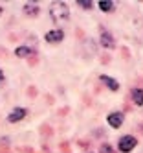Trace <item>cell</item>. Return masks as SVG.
Wrapping results in <instances>:
<instances>
[{"mask_svg": "<svg viewBox=\"0 0 143 153\" xmlns=\"http://www.w3.org/2000/svg\"><path fill=\"white\" fill-rule=\"evenodd\" d=\"M50 17L55 24H64L70 17V7L66 2H51L50 6Z\"/></svg>", "mask_w": 143, "mask_h": 153, "instance_id": "obj_1", "label": "cell"}, {"mask_svg": "<svg viewBox=\"0 0 143 153\" xmlns=\"http://www.w3.org/2000/svg\"><path fill=\"white\" fill-rule=\"evenodd\" d=\"M4 78H6V76H4V72H2V68H0V83H2V81H4Z\"/></svg>", "mask_w": 143, "mask_h": 153, "instance_id": "obj_14", "label": "cell"}, {"mask_svg": "<svg viewBox=\"0 0 143 153\" xmlns=\"http://www.w3.org/2000/svg\"><path fill=\"white\" fill-rule=\"evenodd\" d=\"M99 42H101V46H103V48H106V50L116 48V41H114V37L110 35L106 30H101V35H99Z\"/></svg>", "mask_w": 143, "mask_h": 153, "instance_id": "obj_4", "label": "cell"}, {"mask_svg": "<svg viewBox=\"0 0 143 153\" xmlns=\"http://www.w3.org/2000/svg\"><path fill=\"white\" fill-rule=\"evenodd\" d=\"M77 4H79L81 7H84V9H90V7L94 6L92 0H77Z\"/></svg>", "mask_w": 143, "mask_h": 153, "instance_id": "obj_12", "label": "cell"}, {"mask_svg": "<svg viewBox=\"0 0 143 153\" xmlns=\"http://www.w3.org/2000/svg\"><path fill=\"white\" fill-rule=\"evenodd\" d=\"M132 100L136 105H143V91L141 89H134L132 91Z\"/></svg>", "mask_w": 143, "mask_h": 153, "instance_id": "obj_10", "label": "cell"}, {"mask_svg": "<svg viewBox=\"0 0 143 153\" xmlns=\"http://www.w3.org/2000/svg\"><path fill=\"white\" fill-rule=\"evenodd\" d=\"M24 13L29 15V17H37V15H39V7H37V4H35V2H28V4L24 6Z\"/></svg>", "mask_w": 143, "mask_h": 153, "instance_id": "obj_8", "label": "cell"}, {"mask_svg": "<svg viewBox=\"0 0 143 153\" xmlns=\"http://www.w3.org/2000/svg\"><path fill=\"white\" fill-rule=\"evenodd\" d=\"M99 9H103V11H110V9H114V2H110V0H99Z\"/></svg>", "mask_w": 143, "mask_h": 153, "instance_id": "obj_11", "label": "cell"}, {"mask_svg": "<svg viewBox=\"0 0 143 153\" xmlns=\"http://www.w3.org/2000/svg\"><path fill=\"white\" fill-rule=\"evenodd\" d=\"M0 15H2V7H0Z\"/></svg>", "mask_w": 143, "mask_h": 153, "instance_id": "obj_15", "label": "cell"}, {"mask_svg": "<svg viewBox=\"0 0 143 153\" xmlns=\"http://www.w3.org/2000/svg\"><path fill=\"white\" fill-rule=\"evenodd\" d=\"M136 146H138V140H136V137H132V135L121 137L119 142H117V149H119L121 153H128V151L134 149Z\"/></svg>", "mask_w": 143, "mask_h": 153, "instance_id": "obj_2", "label": "cell"}, {"mask_svg": "<svg viewBox=\"0 0 143 153\" xmlns=\"http://www.w3.org/2000/svg\"><path fill=\"white\" fill-rule=\"evenodd\" d=\"M99 79H101V81L108 87L110 91H114V92H116V91H119V83H117L114 78H110V76H105V74H103V76H99Z\"/></svg>", "mask_w": 143, "mask_h": 153, "instance_id": "obj_7", "label": "cell"}, {"mask_svg": "<svg viewBox=\"0 0 143 153\" xmlns=\"http://www.w3.org/2000/svg\"><path fill=\"white\" fill-rule=\"evenodd\" d=\"M64 39V31L61 28H55V30H50L46 33V41L48 42H61Z\"/></svg>", "mask_w": 143, "mask_h": 153, "instance_id": "obj_6", "label": "cell"}, {"mask_svg": "<svg viewBox=\"0 0 143 153\" xmlns=\"http://www.w3.org/2000/svg\"><path fill=\"white\" fill-rule=\"evenodd\" d=\"M35 52L31 46H18L17 50H15V53H17V57H28V56H31V53Z\"/></svg>", "mask_w": 143, "mask_h": 153, "instance_id": "obj_9", "label": "cell"}, {"mask_svg": "<svg viewBox=\"0 0 143 153\" xmlns=\"http://www.w3.org/2000/svg\"><path fill=\"white\" fill-rule=\"evenodd\" d=\"M99 153H112V148H110L108 144H103L101 149H99Z\"/></svg>", "mask_w": 143, "mask_h": 153, "instance_id": "obj_13", "label": "cell"}, {"mask_svg": "<svg viewBox=\"0 0 143 153\" xmlns=\"http://www.w3.org/2000/svg\"><path fill=\"white\" fill-rule=\"evenodd\" d=\"M28 114V111L24 107H15L13 111L9 113V116H7V122H11V124H17V122H20L22 118H24Z\"/></svg>", "mask_w": 143, "mask_h": 153, "instance_id": "obj_5", "label": "cell"}, {"mask_svg": "<svg viewBox=\"0 0 143 153\" xmlns=\"http://www.w3.org/2000/svg\"><path fill=\"white\" fill-rule=\"evenodd\" d=\"M123 120H125V114L123 113H119V111H114V113H110L108 118H106V122L110 127H114V129H119L121 126H123Z\"/></svg>", "mask_w": 143, "mask_h": 153, "instance_id": "obj_3", "label": "cell"}]
</instances>
